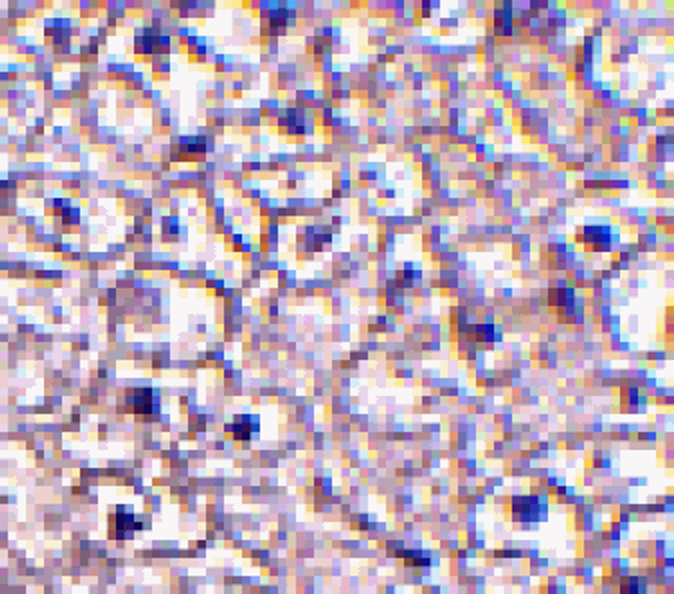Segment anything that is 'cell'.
<instances>
[{
  "label": "cell",
  "instance_id": "1",
  "mask_svg": "<svg viewBox=\"0 0 674 594\" xmlns=\"http://www.w3.org/2000/svg\"><path fill=\"white\" fill-rule=\"evenodd\" d=\"M128 402H130V410L135 415H152L158 410V394L152 388H135L128 392Z\"/></svg>",
  "mask_w": 674,
  "mask_h": 594
},
{
  "label": "cell",
  "instance_id": "3",
  "mask_svg": "<svg viewBox=\"0 0 674 594\" xmlns=\"http://www.w3.org/2000/svg\"><path fill=\"white\" fill-rule=\"evenodd\" d=\"M135 530H140L135 514H110V538H130Z\"/></svg>",
  "mask_w": 674,
  "mask_h": 594
},
{
  "label": "cell",
  "instance_id": "4",
  "mask_svg": "<svg viewBox=\"0 0 674 594\" xmlns=\"http://www.w3.org/2000/svg\"><path fill=\"white\" fill-rule=\"evenodd\" d=\"M228 432H234L237 438H250L255 432H258V420L255 416H237L234 424L226 426Z\"/></svg>",
  "mask_w": 674,
  "mask_h": 594
},
{
  "label": "cell",
  "instance_id": "2",
  "mask_svg": "<svg viewBox=\"0 0 674 594\" xmlns=\"http://www.w3.org/2000/svg\"><path fill=\"white\" fill-rule=\"evenodd\" d=\"M512 512L523 520H540L542 514H546V505H542L534 496H521L512 500Z\"/></svg>",
  "mask_w": 674,
  "mask_h": 594
}]
</instances>
